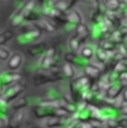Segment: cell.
Returning a JSON list of instances; mask_svg holds the SVG:
<instances>
[{"label": "cell", "mask_w": 127, "mask_h": 128, "mask_svg": "<svg viewBox=\"0 0 127 128\" xmlns=\"http://www.w3.org/2000/svg\"><path fill=\"white\" fill-rule=\"evenodd\" d=\"M124 87L122 86V84L118 81V82H115V83H112L108 88L107 90L105 91V97L107 99H110V100H114L116 99L118 96H120V94L122 93Z\"/></svg>", "instance_id": "obj_4"}, {"label": "cell", "mask_w": 127, "mask_h": 128, "mask_svg": "<svg viewBox=\"0 0 127 128\" xmlns=\"http://www.w3.org/2000/svg\"><path fill=\"white\" fill-rule=\"evenodd\" d=\"M9 123V117L6 115V113L0 112V128H8Z\"/></svg>", "instance_id": "obj_25"}, {"label": "cell", "mask_w": 127, "mask_h": 128, "mask_svg": "<svg viewBox=\"0 0 127 128\" xmlns=\"http://www.w3.org/2000/svg\"><path fill=\"white\" fill-rule=\"evenodd\" d=\"M118 126L120 128H127V117H120L117 118Z\"/></svg>", "instance_id": "obj_27"}, {"label": "cell", "mask_w": 127, "mask_h": 128, "mask_svg": "<svg viewBox=\"0 0 127 128\" xmlns=\"http://www.w3.org/2000/svg\"><path fill=\"white\" fill-rule=\"evenodd\" d=\"M41 33H42L41 31H39L38 29H35V30L30 31V32L21 34V37L23 38V41L24 42H29V41H33V40L38 39L41 36Z\"/></svg>", "instance_id": "obj_18"}, {"label": "cell", "mask_w": 127, "mask_h": 128, "mask_svg": "<svg viewBox=\"0 0 127 128\" xmlns=\"http://www.w3.org/2000/svg\"><path fill=\"white\" fill-rule=\"evenodd\" d=\"M30 128H41V127H39V126H36V125H35V126H32V127H30Z\"/></svg>", "instance_id": "obj_30"}, {"label": "cell", "mask_w": 127, "mask_h": 128, "mask_svg": "<svg viewBox=\"0 0 127 128\" xmlns=\"http://www.w3.org/2000/svg\"><path fill=\"white\" fill-rule=\"evenodd\" d=\"M23 62V56L21 53L19 52H15L13 54H11L10 58L8 59V63H7V68L10 71H15L17 70L21 64Z\"/></svg>", "instance_id": "obj_7"}, {"label": "cell", "mask_w": 127, "mask_h": 128, "mask_svg": "<svg viewBox=\"0 0 127 128\" xmlns=\"http://www.w3.org/2000/svg\"><path fill=\"white\" fill-rule=\"evenodd\" d=\"M99 47L102 48V49H103L104 51H106L107 53H110V52H114L115 50H117L118 45H116L114 42H112V41L109 40V39H103V40L100 41Z\"/></svg>", "instance_id": "obj_15"}, {"label": "cell", "mask_w": 127, "mask_h": 128, "mask_svg": "<svg viewBox=\"0 0 127 128\" xmlns=\"http://www.w3.org/2000/svg\"><path fill=\"white\" fill-rule=\"evenodd\" d=\"M47 49H48V46L45 42H38V43L30 45L27 49V52L30 56L36 57V56L44 55V53L47 51Z\"/></svg>", "instance_id": "obj_6"}, {"label": "cell", "mask_w": 127, "mask_h": 128, "mask_svg": "<svg viewBox=\"0 0 127 128\" xmlns=\"http://www.w3.org/2000/svg\"><path fill=\"white\" fill-rule=\"evenodd\" d=\"M10 56H11L10 51L5 47L0 46V59L5 61V60H8L10 58Z\"/></svg>", "instance_id": "obj_26"}, {"label": "cell", "mask_w": 127, "mask_h": 128, "mask_svg": "<svg viewBox=\"0 0 127 128\" xmlns=\"http://www.w3.org/2000/svg\"><path fill=\"white\" fill-rule=\"evenodd\" d=\"M33 24H34L35 27H36L39 31H41V32L52 33V32H54L55 29H56V27H55L53 24H51L50 21H48L47 19H44V18L39 19L38 21L34 22Z\"/></svg>", "instance_id": "obj_10"}, {"label": "cell", "mask_w": 127, "mask_h": 128, "mask_svg": "<svg viewBox=\"0 0 127 128\" xmlns=\"http://www.w3.org/2000/svg\"><path fill=\"white\" fill-rule=\"evenodd\" d=\"M75 128H79V127H78V126H76V127H75Z\"/></svg>", "instance_id": "obj_31"}, {"label": "cell", "mask_w": 127, "mask_h": 128, "mask_svg": "<svg viewBox=\"0 0 127 128\" xmlns=\"http://www.w3.org/2000/svg\"><path fill=\"white\" fill-rule=\"evenodd\" d=\"M64 75L62 71L58 69H43L41 68L40 70L37 71V73L34 76V85L40 86L46 83L50 82H55L64 79Z\"/></svg>", "instance_id": "obj_1"}, {"label": "cell", "mask_w": 127, "mask_h": 128, "mask_svg": "<svg viewBox=\"0 0 127 128\" xmlns=\"http://www.w3.org/2000/svg\"><path fill=\"white\" fill-rule=\"evenodd\" d=\"M104 3L108 12L116 13L121 8V2L118 0H108V1H104Z\"/></svg>", "instance_id": "obj_17"}, {"label": "cell", "mask_w": 127, "mask_h": 128, "mask_svg": "<svg viewBox=\"0 0 127 128\" xmlns=\"http://www.w3.org/2000/svg\"><path fill=\"white\" fill-rule=\"evenodd\" d=\"M54 109L55 107H46V106L37 105L33 108V111L35 116L38 118H50L55 116Z\"/></svg>", "instance_id": "obj_5"}, {"label": "cell", "mask_w": 127, "mask_h": 128, "mask_svg": "<svg viewBox=\"0 0 127 128\" xmlns=\"http://www.w3.org/2000/svg\"><path fill=\"white\" fill-rule=\"evenodd\" d=\"M62 73H63L65 78H68V79L72 78L74 76V68H73V66L71 64L65 62L63 64V67H62Z\"/></svg>", "instance_id": "obj_24"}, {"label": "cell", "mask_w": 127, "mask_h": 128, "mask_svg": "<svg viewBox=\"0 0 127 128\" xmlns=\"http://www.w3.org/2000/svg\"><path fill=\"white\" fill-rule=\"evenodd\" d=\"M122 98H123V100H124V102L127 104V87H125L124 89H123V91H122Z\"/></svg>", "instance_id": "obj_29"}, {"label": "cell", "mask_w": 127, "mask_h": 128, "mask_svg": "<svg viewBox=\"0 0 127 128\" xmlns=\"http://www.w3.org/2000/svg\"><path fill=\"white\" fill-rule=\"evenodd\" d=\"M24 20L25 19H24V16L22 15L21 11L19 9H17V11L10 18V26L11 27H18L23 23Z\"/></svg>", "instance_id": "obj_16"}, {"label": "cell", "mask_w": 127, "mask_h": 128, "mask_svg": "<svg viewBox=\"0 0 127 128\" xmlns=\"http://www.w3.org/2000/svg\"><path fill=\"white\" fill-rule=\"evenodd\" d=\"M64 60L66 63H69L71 64L72 66L73 65H77V66H86V60H84L80 55H77L76 53H73V52H68L65 54L64 56Z\"/></svg>", "instance_id": "obj_9"}, {"label": "cell", "mask_w": 127, "mask_h": 128, "mask_svg": "<svg viewBox=\"0 0 127 128\" xmlns=\"http://www.w3.org/2000/svg\"><path fill=\"white\" fill-rule=\"evenodd\" d=\"M85 76H87L91 81L99 80V78L102 75V70L99 69L97 66H94L93 64H87L84 67Z\"/></svg>", "instance_id": "obj_8"}, {"label": "cell", "mask_w": 127, "mask_h": 128, "mask_svg": "<svg viewBox=\"0 0 127 128\" xmlns=\"http://www.w3.org/2000/svg\"><path fill=\"white\" fill-rule=\"evenodd\" d=\"M23 119H24V113L21 110L14 112L9 117L8 128H19L23 122Z\"/></svg>", "instance_id": "obj_11"}, {"label": "cell", "mask_w": 127, "mask_h": 128, "mask_svg": "<svg viewBox=\"0 0 127 128\" xmlns=\"http://www.w3.org/2000/svg\"><path fill=\"white\" fill-rule=\"evenodd\" d=\"M22 74L18 72H7L0 75V83L3 86V90L8 86L17 83L19 80L22 79Z\"/></svg>", "instance_id": "obj_3"}, {"label": "cell", "mask_w": 127, "mask_h": 128, "mask_svg": "<svg viewBox=\"0 0 127 128\" xmlns=\"http://www.w3.org/2000/svg\"><path fill=\"white\" fill-rule=\"evenodd\" d=\"M27 104H28V99H27V97L22 96V97H20V98H18V99H16V100L14 101V103H13V108H14L16 111H20L22 108L26 107Z\"/></svg>", "instance_id": "obj_20"}, {"label": "cell", "mask_w": 127, "mask_h": 128, "mask_svg": "<svg viewBox=\"0 0 127 128\" xmlns=\"http://www.w3.org/2000/svg\"><path fill=\"white\" fill-rule=\"evenodd\" d=\"M119 112H120V114H121V115L127 116V104H126V103H125V104H124V106L119 110Z\"/></svg>", "instance_id": "obj_28"}, {"label": "cell", "mask_w": 127, "mask_h": 128, "mask_svg": "<svg viewBox=\"0 0 127 128\" xmlns=\"http://www.w3.org/2000/svg\"><path fill=\"white\" fill-rule=\"evenodd\" d=\"M68 121V120H67ZM67 121H65L64 118H59V117H50L48 118L46 125L48 128H60V127H64L67 123Z\"/></svg>", "instance_id": "obj_14"}, {"label": "cell", "mask_w": 127, "mask_h": 128, "mask_svg": "<svg viewBox=\"0 0 127 128\" xmlns=\"http://www.w3.org/2000/svg\"><path fill=\"white\" fill-rule=\"evenodd\" d=\"M26 89V85L22 84V83H15V84H12L8 87H6L2 93H1V97L8 103L14 99H16L20 94H22Z\"/></svg>", "instance_id": "obj_2"}, {"label": "cell", "mask_w": 127, "mask_h": 128, "mask_svg": "<svg viewBox=\"0 0 127 128\" xmlns=\"http://www.w3.org/2000/svg\"><path fill=\"white\" fill-rule=\"evenodd\" d=\"M80 45H81V42L80 40L76 37V36H73L69 39V42H68V46L70 48V50L73 52V53H76L79 49H80Z\"/></svg>", "instance_id": "obj_22"}, {"label": "cell", "mask_w": 127, "mask_h": 128, "mask_svg": "<svg viewBox=\"0 0 127 128\" xmlns=\"http://www.w3.org/2000/svg\"><path fill=\"white\" fill-rule=\"evenodd\" d=\"M14 36V33L12 30H4L3 32L0 33V46L5 45L9 40L12 39Z\"/></svg>", "instance_id": "obj_21"}, {"label": "cell", "mask_w": 127, "mask_h": 128, "mask_svg": "<svg viewBox=\"0 0 127 128\" xmlns=\"http://www.w3.org/2000/svg\"><path fill=\"white\" fill-rule=\"evenodd\" d=\"M94 54H95V56H96L97 61H99V62L102 63V64H104V63L109 59L108 53H107L106 51H104V50H103L102 48H100V47H98V48L96 49V51L94 52Z\"/></svg>", "instance_id": "obj_19"}, {"label": "cell", "mask_w": 127, "mask_h": 128, "mask_svg": "<svg viewBox=\"0 0 127 128\" xmlns=\"http://www.w3.org/2000/svg\"><path fill=\"white\" fill-rule=\"evenodd\" d=\"M94 55V50L90 46H85L80 50V56L84 60H90Z\"/></svg>", "instance_id": "obj_23"}, {"label": "cell", "mask_w": 127, "mask_h": 128, "mask_svg": "<svg viewBox=\"0 0 127 128\" xmlns=\"http://www.w3.org/2000/svg\"><path fill=\"white\" fill-rule=\"evenodd\" d=\"M65 16H66V22L68 24L75 25V27L78 24L82 23V16H81V14L77 10H75V9L69 10L67 13H65Z\"/></svg>", "instance_id": "obj_12"}, {"label": "cell", "mask_w": 127, "mask_h": 128, "mask_svg": "<svg viewBox=\"0 0 127 128\" xmlns=\"http://www.w3.org/2000/svg\"><path fill=\"white\" fill-rule=\"evenodd\" d=\"M75 32H76V37L80 40V42H84L87 37L90 35V31L89 28L87 27V25H85L84 23H80L75 27Z\"/></svg>", "instance_id": "obj_13"}]
</instances>
